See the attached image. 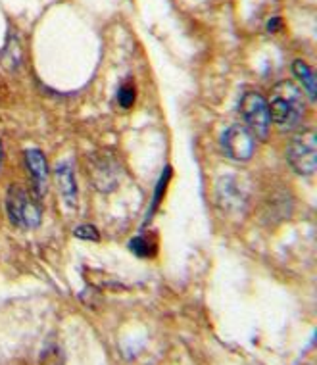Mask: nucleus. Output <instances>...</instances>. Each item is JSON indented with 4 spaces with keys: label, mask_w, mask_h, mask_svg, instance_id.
<instances>
[{
    "label": "nucleus",
    "mask_w": 317,
    "mask_h": 365,
    "mask_svg": "<svg viewBox=\"0 0 317 365\" xmlns=\"http://www.w3.org/2000/svg\"><path fill=\"white\" fill-rule=\"evenodd\" d=\"M0 164H2V145H0Z\"/></svg>",
    "instance_id": "nucleus-14"
},
{
    "label": "nucleus",
    "mask_w": 317,
    "mask_h": 365,
    "mask_svg": "<svg viewBox=\"0 0 317 365\" xmlns=\"http://www.w3.org/2000/svg\"><path fill=\"white\" fill-rule=\"evenodd\" d=\"M6 212L14 225L21 229H33L43 220V208H41L38 196L21 187H12L8 190Z\"/></svg>",
    "instance_id": "nucleus-2"
},
{
    "label": "nucleus",
    "mask_w": 317,
    "mask_h": 365,
    "mask_svg": "<svg viewBox=\"0 0 317 365\" xmlns=\"http://www.w3.org/2000/svg\"><path fill=\"white\" fill-rule=\"evenodd\" d=\"M222 148L231 160H250L254 154V135L244 125H231L222 135Z\"/></svg>",
    "instance_id": "nucleus-6"
},
{
    "label": "nucleus",
    "mask_w": 317,
    "mask_h": 365,
    "mask_svg": "<svg viewBox=\"0 0 317 365\" xmlns=\"http://www.w3.org/2000/svg\"><path fill=\"white\" fill-rule=\"evenodd\" d=\"M286 158L291 162L292 170L300 175H311L317 168V139L313 129H306L298 133L291 140L286 150Z\"/></svg>",
    "instance_id": "nucleus-4"
},
{
    "label": "nucleus",
    "mask_w": 317,
    "mask_h": 365,
    "mask_svg": "<svg viewBox=\"0 0 317 365\" xmlns=\"http://www.w3.org/2000/svg\"><path fill=\"white\" fill-rule=\"evenodd\" d=\"M135 85L131 81H125L118 91V102H120L121 108H131L135 104Z\"/></svg>",
    "instance_id": "nucleus-10"
},
{
    "label": "nucleus",
    "mask_w": 317,
    "mask_h": 365,
    "mask_svg": "<svg viewBox=\"0 0 317 365\" xmlns=\"http://www.w3.org/2000/svg\"><path fill=\"white\" fill-rule=\"evenodd\" d=\"M77 239H87V240H98V231L93 225H81L76 229Z\"/></svg>",
    "instance_id": "nucleus-12"
},
{
    "label": "nucleus",
    "mask_w": 317,
    "mask_h": 365,
    "mask_svg": "<svg viewBox=\"0 0 317 365\" xmlns=\"http://www.w3.org/2000/svg\"><path fill=\"white\" fill-rule=\"evenodd\" d=\"M283 27V21L279 18H273L269 24H267V31L269 33H277Z\"/></svg>",
    "instance_id": "nucleus-13"
},
{
    "label": "nucleus",
    "mask_w": 317,
    "mask_h": 365,
    "mask_svg": "<svg viewBox=\"0 0 317 365\" xmlns=\"http://www.w3.org/2000/svg\"><path fill=\"white\" fill-rule=\"evenodd\" d=\"M292 70H294V76L298 77L300 83H302V87L310 96V101H316L317 96V85H316V73L311 70L310 66L304 62V60H296L294 66H292Z\"/></svg>",
    "instance_id": "nucleus-9"
},
{
    "label": "nucleus",
    "mask_w": 317,
    "mask_h": 365,
    "mask_svg": "<svg viewBox=\"0 0 317 365\" xmlns=\"http://www.w3.org/2000/svg\"><path fill=\"white\" fill-rule=\"evenodd\" d=\"M56 181H58V189H60V192H62L66 204H68V206H76L77 185H76V175H73V168H71L70 164L58 165Z\"/></svg>",
    "instance_id": "nucleus-8"
},
{
    "label": "nucleus",
    "mask_w": 317,
    "mask_h": 365,
    "mask_svg": "<svg viewBox=\"0 0 317 365\" xmlns=\"http://www.w3.org/2000/svg\"><path fill=\"white\" fill-rule=\"evenodd\" d=\"M131 250H133L137 256H152L156 246L148 237H137V239L131 240Z\"/></svg>",
    "instance_id": "nucleus-11"
},
{
    "label": "nucleus",
    "mask_w": 317,
    "mask_h": 365,
    "mask_svg": "<svg viewBox=\"0 0 317 365\" xmlns=\"http://www.w3.org/2000/svg\"><path fill=\"white\" fill-rule=\"evenodd\" d=\"M267 108H269V118L275 125L281 127L283 131H292L304 118V95L292 81H281L273 87Z\"/></svg>",
    "instance_id": "nucleus-1"
},
{
    "label": "nucleus",
    "mask_w": 317,
    "mask_h": 365,
    "mask_svg": "<svg viewBox=\"0 0 317 365\" xmlns=\"http://www.w3.org/2000/svg\"><path fill=\"white\" fill-rule=\"evenodd\" d=\"M26 164L27 170H29V175H31L33 179L35 195L41 196L46 190V182H48V165H46V158L43 156V152L27 150Z\"/></svg>",
    "instance_id": "nucleus-7"
},
{
    "label": "nucleus",
    "mask_w": 317,
    "mask_h": 365,
    "mask_svg": "<svg viewBox=\"0 0 317 365\" xmlns=\"http://www.w3.org/2000/svg\"><path fill=\"white\" fill-rule=\"evenodd\" d=\"M87 171H89L93 185L98 190H104V192L115 189L121 175V168L118 164V160L106 154V152L93 154L89 158V162H87Z\"/></svg>",
    "instance_id": "nucleus-5"
},
{
    "label": "nucleus",
    "mask_w": 317,
    "mask_h": 365,
    "mask_svg": "<svg viewBox=\"0 0 317 365\" xmlns=\"http://www.w3.org/2000/svg\"><path fill=\"white\" fill-rule=\"evenodd\" d=\"M241 115L246 121V129L254 137L266 140L271 127V118H269V108L267 101L256 91H246L241 98Z\"/></svg>",
    "instance_id": "nucleus-3"
}]
</instances>
